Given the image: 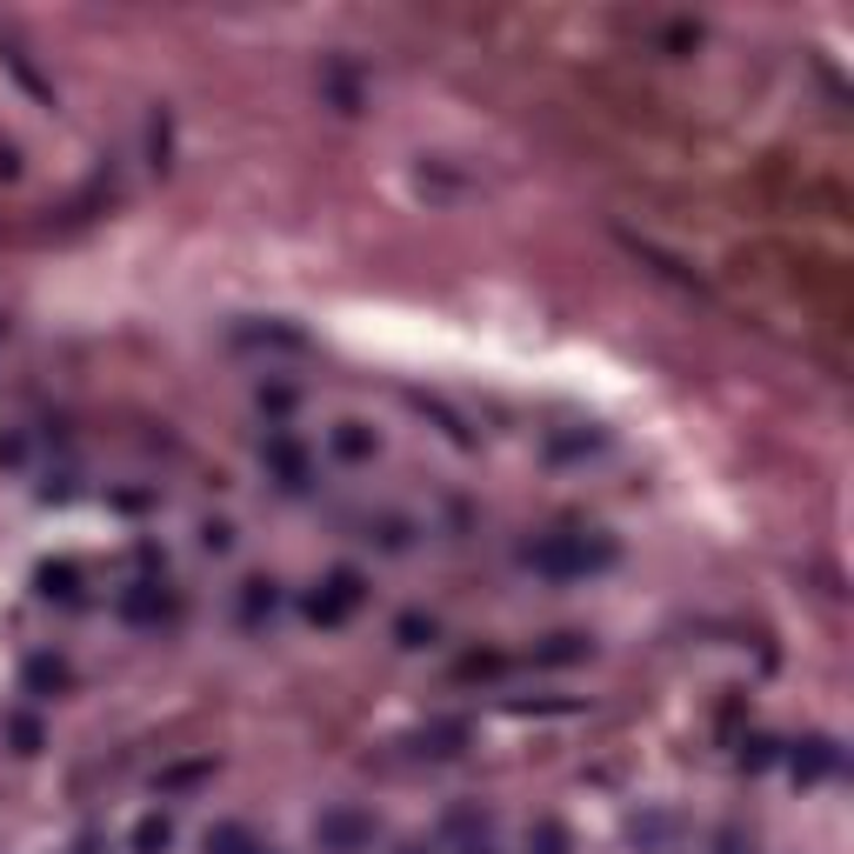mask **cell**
<instances>
[{
  "instance_id": "cell-1",
  "label": "cell",
  "mask_w": 854,
  "mask_h": 854,
  "mask_svg": "<svg viewBox=\"0 0 854 854\" xmlns=\"http://www.w3.org/2000/svg\"><path fill=\"white\" fill-rule=\"evenodd\" d=\"M608 554H615L608 541H587V535H541L528 548V568H541V574H587V568H602Z\"/></svg>"
},
{
  "instance_id": "cell-2",
  "label": "cell",
  "mask_w": 854,
  "mask_h": 854,
  "mask_svg": "<svg viewBox=\"0 0 854 854\" xmlns=\"http://www.w3.org/2000/svg\"><path fill=\"white\" fill-rule=\"evenodd\" d=\"M361 602H368V581H361L355 568H334V574L321 581V594H307V615H314L321 628H340Z\"/></svg>"
},
{
  "instance_id": "cell-3",
  "label": "cell",
  "mask_w": 854,
  "mask_h": 854,
  "mask_svg": "<svg viewBox=\"0 0 854 854\" xmlns=\"http://www.w3.org/2000/svg\"><path fill=\"white\" fill-rule=\"evenodd\" d=\"M274 608H281V581H268V574H254V581H240V621H247V628H261V621H274Z\"/></svg>"
},
{
  "instance_id": "cell-4",
  "label": "cell",
  "mask_w": 854,
  "mask_h": 854,
  "mask_svg": "<svg viewBox=\"0 0 854 854\" xmlns=\"http://www.w3.org/2000/svg\"><path fill=\"white\" fill-rule=\"evenodd\" d=\"M261 461L281 474V487H307V454H301L288 435H268V441H261Z\"/></svg>"
},
{
  "instance_id": "cell-5",
  "label": "cell",
  "mask_w": 854,
  "mask_h": 854,
  "mask_svg": "<svg viewBox=\"0 0 854 854\" xmlns=\"http://www.w3.org/2000/svg\"><path fill=\"white\" fill-rule=\"evenodd\" d=\"M327 448H334V461H374V427H361V420H340L334 435H327Z\"/></svg>"
},
{
  "instance_id": "cell-6",
  "label": "cell",
  "mask_w": 854,
  "mask_h": 854,
  "mask_svg": "<svg viewBox=\"0 0 854 854\" xmlns=\"http://www.w3.org/2000/svg\"><path fill=\"white\" fill-rule=\"evenodd\" d=\"M321 841H327V847H340V854H348V847H361V841H374V821H368V814H327V821H321Z\"/></svg>"
},
{
  "instance_id": "cell-7",
  "label": "cell",
  "mask_w": 854,
  "mask_h": 854,
  "mask_svg": "<svg viewBox=\"0 0 854 854\" xmlns=\"http://www.w3.org/2000/svg\"><path fill=\"white\" fill-rule=\"evenodd\" d=\"M841 767V754H834V741H801V754H795V775H808V782H821V775H834Z\"/></svg>"
},
{
  "instance_id": "cell-8",
  "label": "cell",
  "mask_w": 854,
  "mask_h": 854,
  "mask_svg": "<svg viewBox=\"0 0 854 854\" xmlns=\"http://www.w3.org/2000/svg\"><path fill=\"white\" fill-rule=\"evenodd\" d=\"M368 541H381L387 554H401V548H414V521H401V515H374V521H368Z\"/></svg>"
},
{
  "instance_id": "cell-9",
  "label": "cell",
  "mask_w": 854,
  "mask_h": 854,
  "mask_svg": "<svg viewBox=\"0 0 854 854\" xmlns=\"http://www.w3.org/2000/svg\"><path fill=\"white\" fill-rule=\"evenodd\" d=\"M80 574L60 561V568H41V594H47V602H54V594H60V602H80V587H74Z\"/></svg>"
},
{
  "instance_id": "cell-10",
  "label": "cell",
  "mask_w": 854,
  "mask_h": 854,
  "mask_svg": "<svg viewBox=\"0 0 854 854\" xmlns=\"http://www.w3.org/2000/svg\"><path fill=\"white\" fill-rule=\"evenodd\" d=\"M207 854H261V847L247 841V828H234V821H227V828H214V834H207Z\"/></svg>"
},
{
  "instance_id": "cell-11",
  "label": "cell",
  "mask_w": 854,
  "mask_h": 854,
  "mask_svg": "<svg viewBox=\"0 0 854 854\" xmlns=\"http://www.w3.org/2000/svg\"><path fill=\"white\" fill-rule=\"evenodd\" d=\"M454 741H468V728H461V721H448V728H427V734H420V754H461Z\"/></svg>"
},
{
  "instance_id": "cell-12",
  "label": "cell",
  "mask_w": 854,
  "mask_h": 854,
  "mask_svg": "<svg viewBox=\"0 0 854 854\" xmlns=\"http://www.w3.org/2000/svg\"><path fill=\"white\" fill-rule=\"evenodd\" d=\"M394 634H401V648H427V641H435V621H427V615H401Z\"/></svg>"
},
{
  "instance_id": "cell-13",
  "label": "cell",
  "mask_w": 854,
  "mask_h": 854,
  "mask_svg": "<svg viewBox=\"0 0 854 854\" xmlns=\"http://www.w3.org/2000/svg\"><path fill=\"white\" fill-rule=\"evenodd\" d=\"M167 841H175V828H167V821H141V834H134L141 854H154V847H167Z\"/></svg>"
},
{
  "instance_id": "cell-14",
  "label": "cell",
  "mask_w": 854,
  "mask_h": 854,
  "mask_svg": "<svg viewBox=\"0 0 854 854\" xmlns=\"http://www.w3.org/2000/svg\"><path fill=\"white\" fill-rule=\"evenodd\" d=\"M715 854H754V841H748L741 828H721V834H715Z\"/></svg>"
},
{
  "instance_id": "cell-15",
  "label": "cell",
  "mask_w": 854,
  "mask_h": 854,
  "mask_svg": "<svg viewBox=\"0 0 854 854\" xmlns=\"http://www.w3.org/2000/svg\"><path fill=\"white\" fill-rule=\"evenodd\" d=\"M201 541H207L214 554H227V548H234V528H227V521H207V528H201Z\"/></svg>"
},
{
  "instance_id": "cell-16",
  "label": "cell",
  "mask_w": 854,
  "mask_h": 854,
  "mask_svg": "<svg viewBox=\"0 0 854 854\" xmlns=\"http://www.w3.org/2000/svg\"><path fill=\"white\" fill-rule=\"evenodd\" d=\"M27 681H34V688H60V667H54V661H34Z\"/></svg>"
},
{
  "instance_id": "cell-17",
  "label": "cell",
  "mask_w": 854,
  "mask_h": 854,
  "mask_svg": "<svg viewBox=\"0 0 854 854\" xmlns=\"http://www.w3.org/2000/svg\"><path fill=\"white\" fill-rule=\"evenodd\" d=\"M541 854H568V834L554 821H541Z\"/></svg>"
},
{
  "instance_id": "cell-18",
  "label": "cell",
  "mask_w": 854,
  "mask_h": 854,
  "mask_svg": "<svg viewBox=\"0 0 854 854\" xmlns=\"http://www.w3.org/2000/svg\"><path fill=\"white\" fill-rule=\"evenodd\" d=\"M401 854H420V847H401Z\"/></svg>"
}]
</instances>
